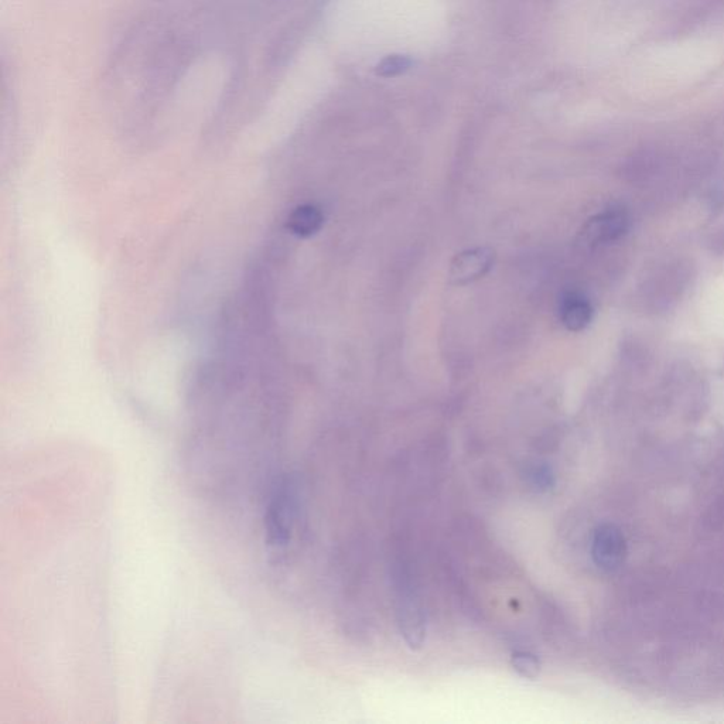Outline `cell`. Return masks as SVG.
Returning <instances> with one entry per match:
<instances>
[{"label":"cell","mask_w":724,"mask_h":724,"mask_svg":"<svg viewBox=\"0 0 724 724\" xmlns=\"http://www.w3.org/2000/svg\"><path fill=\"white\" fill-rule=\"evenodd\" d=\"M628 225L630 220L626 211L613 208L592 218L583 230V237L589 244L614 241L626 234Z\"/></svg>","instance_id":"cell-5"},{"label":"cell","mask_w":724,"mask_h":724,"mask_svg":"<svg viewBox=\"0 0 724 724\" xmlns=\"http://www.w3.org/2000/svg\"><path fill=\"white\" fill-rule=\"evenodd\" d=\"M592 317V305L579 293H568L560 302V320L570 331L585 330Z\"/></svg>","instance_id":"cell-6"},{"label":"cell","mask_w":724,"mask_h":724,"mask_svg":"<svg viewBox=\"0 0 724 724\" xmlns=\"http://www.w3.org/2000/svg\"><path fill=\"white\" fill-rule=\"evenodd\" d=\"M528 480L532 487L539 491H548L555 486V476L551 467L545 464H536L528 470Z\"/></svg>","instance_id":"cell-9"},{"label":"cell","mask_w":724,"mask_h":724,"mask_svg":"<svg viewBox=\"0 0 724 724\" xmlns=\"http://www.w3.org/2000/svg\"><path fill=\"white\" fill-rule=\"evenodd\" d=\"M594 563L604 572L620 568L627 556V542L621 529L614 524H603L594 531L592 542Z\"/></svg>","instance_id":"cell-3"},{"label":"cell","mask_w":724,"mask_h":724,"mask_svg":"<svg viewBox=\"0 0 724 724\" xmlns=\"http://www.w3.org/2000/svg\"><path fill=\"white\" fill-rule=\"evenodd\" d=\"M409 66H411V60L408 57H388L378 67V74L384 75V77H394V75L404 73Z\"/></svg>","instance_id":"cell-10"},{"label":"cell","mask_w":724,"mask_h":724,"mask_svg":"<svg viewBox=\"0 0 724 724\" xmlns=\"http://www.w3.org/2000/svg\"><path fill=\"white\" fill-rule=\"evenodd\" d=\"M396 586V616L399 627L404 634L406 644L412 650H419L426 640V617L422 603L415 587H413L411 573L404 563L398 566L395 573Z\"/></svg>","instance_id":"cell-1"},{"label":"cell","mask_w":724,"mask_h":724,"mask_svg":"<svg viewBox=\"0 0 724 724\" xmlns=\"http://www.w3.org/2000/svg\"><path fill=\"white\" fill-rule=\"evenodd\" d=\"M511 665L519 676L535 681L541 674V661L528 651H517L512 654Z\"/></svg>","instance_id":"cell-8"},{"label":"cell","mask_w":724,"mask_h":724,"mask_svg":"<svg viewBox=\"0 0 724 724\" xmlns=\"http://www.w3.org/2000/svg\"><path fill=\"white\" fill-rule=\"evenodd\" d=\"M296 512V495L292 484L282 481L273 491L266 511V529L272 545H286L292 532Z\"/></svg>","instance_id":"cell-2"},{"label":"cell","mask_w":724,"mask_h":724,"mask_svg":"<svg viewBox=\"0 0 724 724\" xmlns=\"http://www.w3.org/2000/svg\"><path fill=\"white\" fill-rule=\"evenodd\" d=\"M494 249L480 247L461 252L453 259L449 269V280L452 285L463 286L486 276L493 268Z\"/></svg>","instance_id":"cell-4"},{"label":"cell","mask_w":724,"mask_h":724,"mask_svg":"<svg viewBox=\"0 0 724 724\" xmlns=\"http://www.w3.org/2000/svg\"><path fill=\"white\" fill-rule=\"evenodd\" d=\"M323 221V214L319 208L305 204V206L297 207L289 215L288 228L297 237L307 238L320 231Z\"/></svg>","instance_id":"cell-7"}]
</instances>
